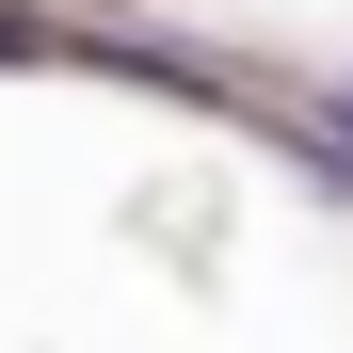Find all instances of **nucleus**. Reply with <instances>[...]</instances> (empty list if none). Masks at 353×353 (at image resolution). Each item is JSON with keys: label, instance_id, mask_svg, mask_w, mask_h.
Returning <instances> with one entry per match:
<instances>
[{"label": "nucleus", "instance_id": "obj_1", "mask_svg": "<svg viewBox=\"0 0 353 353\" xmlns=\"http://www.w3.org/2000/svg\"><path fill=\"white\" fill-rule=\"evenodd\" d=\"M0 65H65V32H48V17H17V0H0Z\"/></svg>", "mask_w": 353, "mask_h": 353}]
</instances>
